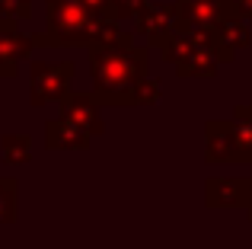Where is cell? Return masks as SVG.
Returning a JSON list of instances; mask_svg holds the SVG:
<instances>
[{"instance_id":"1","label":"cell","mask_w":252,"mask_h":249,"mask_svg":"<svg viewBox=\"0 0 252 249\" xmlns=\"http://www.w3.org/2000/svg\"><path fill=\"white\" fill-rule=\"evenodd\" d=\"M48 29L35 32V48H134V35L122 32L118 19H102L77 0H45Z\"/></svg>"},{"instance_id":"2","label":"cell","mask_w":252,"mask_h":249,"mask_svg":"<svg viewBox=\"0 0 252 249\" xmlns=\"http://www.w3.org/2000/svg\"><path fill=\"white\" fill-rule=\"evenodd\" d=\"M90 80L99 106H137L134 90L141 80H147L150 70V48H90Z\"/></svg>"},{"instance_id":"3","label":"cell","mask_w":252,"mask_h":249,"mask_svg":"<svg viewBox=\"0 0 252 249\" xmlns=\"http://www.w3.org/2000/svg\"><path fill=\"white\" fill-rule=\"evenodd\" d=\"M74 61H32L29 64V102L35 109L58 102L74 90Z\"/></svg>"},{"instance_id":"4","label":"cell","mask_w":252,"mask_h":249,"mask_svg":"<svg viewBox=\"0 0 252 249\" xmlns=\"http://www.w3.org/2000/svg\"><path fill=\"white\" fill-rule=\"evenodd\" d=\"M134 23H137V32H144L147 48L163 51L172 42V35L179 32V10H176V3H154L150 0Z\"/></svg>"},{"instance_id":"5","label":"cell","mask_w":252,"mask_h":249,"mask_svg":"<svg viewBox=\"0 0 252 249\" xmlns=\"http://www.w3.org/2000/svg\"><path fill=\"white\" fill-rule=\"evenodd\" d=\"M204 163H211V166H223V163L243 166V154L236 147L233 128H230L227 119H208L204 122Z\"/></svg>"},{"instance_id":"6","label":"cell","mask_w":252,"mask_h":249,"mask_svg":"<svg viewBox=\"0 0 252 249\" xmlns=\"http://www.w3.org/2000/svg\"><path fill=\"white\" fill-rule=\"evenodd\" d=\"M99 102L93 93H83V90H70L61 99V119H67L70 124H77L80 131H86L90 137L105 134V122L99 115Z\"/></svg>"},{"instance_id":"7","label":"cell","mask_w":252,"mask_h":249,"mask_svg":"<svg viewBox=\"0 0 252 249\" xmlns=\"http://www.w3.org/2000/svg\"><path fill=\"white\" fill-rule=\"evenodd\" d=\"M252 42V32H249V23L240 16H230L223 19L220 26L211 29V51L217 55L220 64H233L236 55Z\"/></svg>"},{"instance_id":"8","label":"cell","mask_w":252,"mask_h":249,"mask_svg":"<svg viewBox=\"0 0 252 249\" xmlns=\"http://www.w3.org/2000/svg\"><path fill=\"white\" fill-rule=\"evenodd\" d=\"M252 179L249 176H208L204 179V205L208 208H246Z\"/></svg>"},{"instance_id":"9","label":"cell","mask_w":252,"mask_h":249,"mask_svg":"<svg viewBox=\"0 0 252 249\" xmlns=\"http://www.w3.org/2000/svg\"><path fill=\"white\" fill-rule=\"evenodd\" d=\"M32 51V35L19 32V23H0V80H13L19 74V61Z\"/></svg>"},{"instance_id":"10","label":"cell","mask_w":252,"mask_h":249,"mask_svg":"<svg viewBox=\"0 0 252 249\" xmlns=\"http://www.w3.org/2000/svg\"><path fill=\"white\" fill-rule=\"evenodd\" d=\"M179 19L189 26H201V29H214L223 19L236 16L233 0H176Z\"/></svg>"},{"instance_id":"11","label":"cell","mask_w":252,"mask_h":249,"mask_svg":"<svg viewBox=\"0 0 252 249\" xmlns=\"http://www.w3.org/2000/svg\"><path fill=\"white\" fill-rule=\"evenodd\" d=\"M90 144L93 137L61 115L45 122V147L48 150H90Z\"/></svg>"},{"instance_id":"12","label":"cell","mask_w":252,"mask_h":249,"mask_svg":"<svg viewBox=\"0 0 252 249\" xmlns=\"http://www.w3.org/2000/svg\"><path fill=\"white\" fill-rule=\"evenodd\" d=\"M217 70H220V61L211 51V45H198L182 64H176V74L185 80H214Z\"/></svg>"},{"instance_id":"13","label":"cell","mask_w":252,"mask_h":249,"mask_svg":"<svg viewBox=\"0 0 252 249\" xmlns=\"http://www.w3.org/2000/svg\"><path fill=\"white\" fill-rule=\"evenodd\" d=\"M227 122L233 128L236 147L243 154V166H252V106H236Z\"/></svg>"},{"instance_id":"14","label":"cell","mask_w":252,"mask_h":249,"mask_svg":"<svg viewBox=\"0 0 252 249\" xmlns=\"http://www.w3.org/2000/svg\"><path fill=\"white\" fill-rule=\"evenodd\" d=\"M0 154H3V163H10V166L29 163L32 160V137L29 134H3L0 137Z\"/></svg>"},{"instance_id":"15","label":"cell","mask_w":252,"mask_h":249,"mask_svg":"<svg viewBox=\"0 0 252 249\" xmlns=\"http://www.w3.org/2000/svg\"><path fill=\"white\" fill-rule=\"evenodd\" d=\"M19 214V182L13 176H0V224H13Z\"/></svg>"},{"instance_id":"16","label":"cell","mask_w":252,"mask_h":249,"mask_svg":"<svg viewBox=\"0 0 252 249\" xmlns=\"http://www.w3.org/2000/svg\"><path fill=\"white\" fill-rule=\"evenodd\" d=\"M134 99H137V106H157V102L163 99V80H160V77H147V80H141L137 90H134Z\"/></svg>"},{"instance_id":"17","label":"cell","mask_w":252,"mask_h":249,"mask_svg":"<svg viewBox=\"0 0 252 249\" xmlns=\"http://www.w3.org/2000/svg\"><path fill=\"white\" fill-rule=\"evenodd\" d=\"M32 16V0H0V23H19Z\"/></svg>"},{"instance_id":"18","label":"cell","mask_w":252,"mask_h":249,"mask_svg":"<svg viewBox=\"0 0 252 249\" xmlns=\"http://www.w3.org/2000/svg\"><path fill=\"white\" fill-rule=\"evenodd\" d=\"M147 3L150 0H112V6H115V13H118V23H122V19H137Z\"/></svg>"},{"instance_id":"19","label":"cell","mask_w":252,"mask_h":249,"mask_svg":"<svg viewBox=\"0 0 252 249\" xmlns=\"http://www.w3.org/2000/svg\"><path fill=\"white\" fill-rule=\"evenodd\" d=\"M77 3L83 6V10H90L93 16H102V19H118L115 6H112V0H77Z\"/></svg>"},{"instance_id":"20","label":"cell","mask_w":252,"mask_h":249,"mask_svg":"<svg viewBox=\"0 0 252 249\" xmlns=\"http://www.w3.org/2000/svg\"><path fill=\"white\" fill-rule=\"evenodd\" d=\"M233 3H236V16L249 23L252 19V0H233Z\"/></svg>"},{"instance_id":"21","label":"cell","mask_w":252,"mask_h":249,"mask_svg":"<svg viewBox=\"0 0 252 249\" xmlns=\"http://www.w3.org/2000/svg\"><path fill=\"white\" fill-rule=\"evenodd\" d=\"M243 211H246V218L252 220V188H249V198H246V208H243Z\"/></svg>"}]
</instances>
